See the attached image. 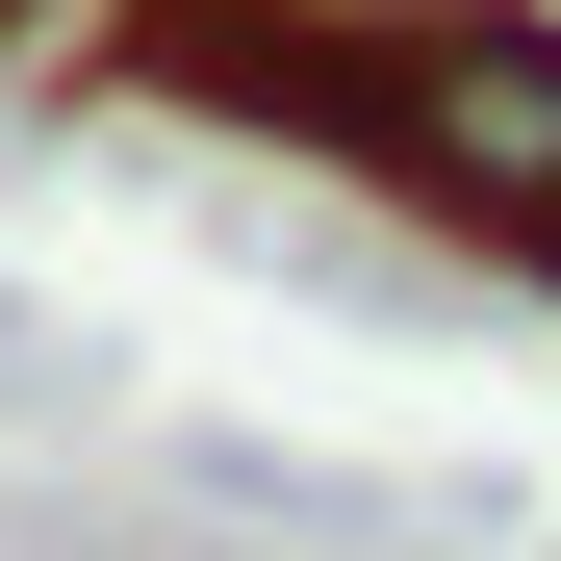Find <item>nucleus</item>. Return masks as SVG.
<instances>
[{"label":"nucleus","mask_w":561,"mask_h":561,"mask_svg":"<svg viewBox=\"0 0 561 561\" xmlns=\"http://www.w3.org/2000/svg\"><path fill=\"white\" fill-rule=\"evenodd\" d=\"M409 230H459L485 280H561V26L536 0H383V128H357Z\"/></svg>","instance_id":"nucleus-1"},{"label":"nucleus","mask_w":561,"mask_h":561,"mask_svg":"<svg viewBox=\"0 0 561 561\" xmlns=\"http://www.w3.org/2000/svg\"><path fill=\"white\" fill-rule=\"evenodd\" d=\"M128 77L153 103H205L255 153L357 179V128H383V0H128Z\"/></svg>","instance_id":"nucleus-2"},{"label":"nucleus","mask_w":561,"mask_h":561,"mask_svg":"<svg viewBox=\"0 0 561 561\" xmlns=\"http://www.w3.org/2000/svg\"><path fill=\"white\" fill-rule=\"evenodd\" d=\"M0 51H26V0H0Z\"/></svg>","instance_id":"nucleus-3"}]
</instances>
